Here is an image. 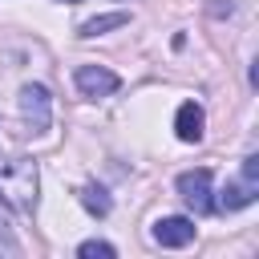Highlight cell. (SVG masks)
I'll use <instances>...</instances> for the list:
<instances>
[{
	"label": "cell",
	"mask_w": 259,
	"mask_h": 259,
	"mask_svg": "<svg viewBox=\"0 0 259 259\" xmlns=\"http://www.w3.org/2000/svg\"><path fill=\"white\" fill-rule=\"evenodd\" d=\"M0 198L16 206L20 214H32L40 202V166L28 154L0 158Z\"/></svg>",
	"instance_id": "1"
},
{
	"label": "cell",
	"mask_w": 259,
	"mask_h": 259,
	"mask_svg": "<svg viewBox=\"0 0 259 259\" xmlns=\"http://www.w3.org/2000/svg\"><path fill=\"white\" fill-rule=\"evenodd\" d=\"M20 117H24V130L28 134H49V121H53V97L45 85H24L20 89Z\"/></svg>",
	"instance_id": "2"
},
{
	"label": "cell",
	"mask_w": 259,
	"mask_h": 259,
	"mask_svg": "<svg viewBox=\"0 0 259 259\" xmlns=\"http://www.w3.org/2000/svg\"><path fill=\"white\" fill-rule=\"evenodd\" d=\"M178 194L194 214H210L214 210V186H210V170H182L178 174Z\"/></svg>",
	"instance_id": "3"
},
{
	"label": "cell",
	"mask_w": 259,
	"mask_h": 259,
	"mask_svg": "<svg viewBox=\"0 0 259 259\" xmlns=\"http://www.w3.org/2000/svg\"><path fill=\"white\" fill-rule=\"evenodd\" d=\"M73 81H77V89H81V97H109V93H117V73H109V69H101V65H81L77 73H73Z\"/></svg>",
	"instance_id": "4"
},
{
	"label": "cell",
	"mask_w": 259,
	"mask_h": 259,
	"mask_svg": "<svg viewBox=\"0 0 259 259\" xmlns=\"http://www.w3.org/2000/svg\"><path fill=\"white\" fill-rule=\"evenodd\" d=\"M255 194H259V178H235V182H227L223 190H219V198H214V210H243V206H251L255 202Z\"/></svg>",
	"instance_id": "5"
},
{
	"label": "cell",
	"mask_w": 259,
	"mask_h": 259,
	"mask_svg": "<svg viewBox=\"0 0 259 259\" xmlns=\"http://www.w3.org/2000/svg\"><path fill=\"white\" fill-rule=\"evenodd\" d=\"M154 243H162V247H186V243H194V223L186 214H166V219L154 223Z\"/></svg>",
	"instance_id": "6"
},
{
	"label": "cell",
	"mask_w": 259,
	"mask_h": 259,
	"mask_svg": "<svg viewBox=\"0 0 259 259\" xmlns=\"http://www.w3.org/2000/svg\"><path fill=\"white\" fill-rule=\"evenodd\" d=\"M202 125H206V113L198 101H182L178 113H174V134L178 142H202Z\"/></svg>",
	"instance_id": "7"
},
{
	"label": "cell",
	"mask_w": 259,
	"mask_h": 259,
	"mask_svg": "<svg viewBox=\"0 0 259 259\" xmlns=\"http://www.w3.org/2000/svg\"><path fill=\"white\" fill-rule=\"evenodd\" d=\"M121 24H130V12L93 16V20H85V24H81V36H101V32H109V28H121Z\"/></svg>",
	"instance_id": "8"
},
{
	"label": "cell",
	"mask_w": 259,
	"mask_h": 259,
	"mask_svg": "<svg viewBox=\"0 0 259 259\" xmlns=\"http://www.w3.org/2000/svg\"><path fill=\"white\" fill-rule=\"evenodd\" d=\"M81 202H85V210L89 214H109V194H105V186H97V182H85L81 186Z\"/></svg>",
	"instance_id": "9"
},
{
	"label": "cell",
	"mask_w": 259,
	"mask_h": 259,
	"mask_svg": "<svg viewBox=\"0 0 259 259\" xmlns=\"http://www.w3.org/2000/svg\"><path fill=\"white\" fill-rule=\"evenodd\" d=\"M77 255H81V259H93V255H101V259H113L117 251H113V243H105V239H85V243L77 247Z\"/></svg>",
	"instance_id": "10"
},
{
	"label": "cell",
	"mask_w": 259,
	"mask_h": 259,
	"mask_svg": "<svg viewBox=\"0 0 259 259\" xmlns=\"http://www.w3.org/2000/svg\"><path fill=\"white\" fill-rule=\"evenodd\" d=\"M0 255H20V243H16V235H12V223L0 214Z\"/></svg>",
	"instance_id": "11"
},
{
	"label": "cell",
	"mask_w": 259,
	"mask_h": 259,
	"mask_svg": "<svg viewBox=\"0 0 259 259\" xmlns=\"http://www.w3.org/2000/svg\"><path fill=\"white\" fill-rule=\"evenodd\" d=\"M57 4H81V0H57Z\"/></svg>",
	"instance_id": "12"
}]
</instances>
